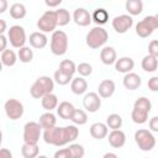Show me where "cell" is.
I'll return each mask as SVG.
<instances>
[{"instance_id":"obj_42","label":"cell","mask_w":158,"mask_h":158,"mask_svg":"<svg viewBox=\"0 0 158 158\" xmlns=\"http://www.w3.org/2000/svg\"><path fill=\"white\" fill-rule=\"evenodd\" d=\"M54 158H72V157H70V152L68 148H62L54 153Z\"/></svg>"},{"instance_id":"obj_39","label":"cell","mask_w":158,"mask_h":158,"mask_svg":"<svg viewBox=\"0 0 158 158\" xmlns=\"http://www.w3.org/2000/svg\"><path fill=\"white\" fill-rule=\"evenodd\" d=\"M72 79H73L72 77H69V75L62 73L59 69H57V70L54 72V81H56L57 84H59V85H67Z\"/></svg>"},{"instance_id":"obj_50","label":"cell","mask_w":158,"mask_h":158,"mask_svg":"<svg viewBox=\"0 0 158 158\" xmlns=\"http://www.w3.org/2000/svg\"><path fill=\"white\" fill-rule=\"evenodd\" d=\"M102 158H118V157H117L115 153H112V152H109V153H105Z\"/></svg>"},{"instance_id":"obj_25","label":"cell","mask_w":158,"mask_h":158,"mask_svg":"<svg viewBox=\"0 0 158 158\" xmlns=\"http://www.w3.org/2000/svg\"><path fill=\"white\" fill-rule=\"evenodd\" d=\"M78 135H79V130L74 125H69V126L63 127V143L67 144V143L75 141Z\"/></svg>"},{"instance_id":"obj_47","label":"cell","mask_w":158,"mask_h":158,"mask_svg":"<svg viewBox=\"0 0 158 158\" xmlns=\"http://www.w3.org/2000/svg\"><path fill=\"white\" fill-rule=\"evenodd\" d=\"M44 4H46L47 6H49V7H54V6L60 5V4H62V0H56V1H48V0H46Z\"/></svg>"},{"instance_id":"obj_8","label":"cell","mask_w":158,"mask_h":158,"mask_svg":"<svg viewBox=\"0 0 158 158\" xmlns=\"http://www.w3.org/2000/svg\"><path fill=\"white\" fill-rule=\"evenodd\" d=\"M41 126L38 122L30 121L23 127V142L26 144H37L41 136Z\"/></svg>"},{"instance_id":"obj_46","label":"cell","mask_w":158,"mask_h":158,"mask_svg":"<svg viewBox=\"0 0 158 158\" xmlns=\"http://www.w3.org/2000/svg\"><path fill=\"white\" fill-rule=\"evenodd\" d=\"M0 158H12V153L7 148H0Z\"/></svg>"},{"instance_id":"obj_15","label":"cell","mask_w":158,"mask_h":158,"mask_svg":"<svg viewBox=\"0 0 158 158\" xmlns=\"http://www.w3.org/2000/svg\"><path fill=\"white\" fill-rule=\"evenodd\" d=\"M109 143L114 148H121L126 143V135L121 130H112L109 133Z\"/></svg>"},{"instance_id":"obj_34","label":"cell","mask_w":158,"mask_h":158,"mask_svg":"<svg viewBox=\"0 0 158 158\" xmlns=\"http://www.w3.org/2000/svg\"><path fill=\"white\" fill-rule=\"evenodd\" d=\"M59 70H60L62 73H64V74H67V75H69V77L73 78V74L77 72V67H75V64H74L73 60L64 59V60H62L60 64H59Z\"/></svg>"},{"instance_id":"obj_24","label":"cell","mask_w":158,"mask_h":158,"mask_svg":"<svg viewBox=\"0 0 158 158\" xmlns=\"http://www.w3.org/2000/svg\"><path fill=\"white\" fill-rule=\"evenodd\" d=\"M56 122H57L56 116H54L52 112H49V111L42 114V115L40 116V120H38V125H40L41 128H43V130H48V128L54 127V126H56Z\"/></svg>"},{"instance_id":"obj_28","label":"cell","mask_w":158,"mask_h":158,"mask_svg":"<svg viewBox=\"0 0 158 158\" xmlns=\"http://www.w3.org/2000/svg\"><path fill=\"white\" fill-rule=\"evenodd\" d=\"M10 16L15 20H21L26 16V7L21 2H15L10 6Z\"/></svg>"},{"instance_id":"obj_5","label":"cell","mask_w":158,"mask_h":158,"mask_svg":"<svg viewBox=\"0 0 158 158\" xmlns=\"http://www.w3.org/2000/svg\"><path fill=\"white\" fill-rule=\"evenodd\" d=\"M135 142H136V144L138 146V148L141 151L148 152V151L154 148L156 137L152 135V132L149 130L141 128V130H137L135 132Z\"/></svg>"},{"instance_id":"obj_1","label":"cell","mask_w":158,"mask_h":158,"mask_svg":"<svg viewBox=\"0 0 158 158\" xmlns=\"http://www.w3.org/2000/svg\"><path fill=\"white\" fill-rule=\"evenodd\" d=\"M152 109V102L149 101L148 98H138L135 104H133V109H132V114H131V118L135 123H144L148 120V114L151 112Z\"/></svg>"},{"instance_id":"obj_3","label":"cell","mask_w":158,"mask_h":158,"mask_svg":"<svg viewBox=\"0 0 158 158\" xmlns=\"http://www.w3.org/2000/svg\"><path fill=\"white\" fill-rule=\"evenodd\" d=\"M109 38V33L105 28H102L101 26H96L94 28H91L88 35H86V44L93 48V49H96V48H100L101 46H104L106 43Z\"/></svg>"},{"instance_id":"obj_33","label":"cell","mask_w":158,"mask_h":158,"mask_svg":"<svg viewBox=\"0 0 158 158\" xmlns=\"http://www.w3.org/2000/svg\"><path fill=\"white\" fill-rule=\"evenodd\" d=\"M38 146L37 144H26L23 143V146L21 147V154L23 158H36L38 156Z\"/></svg>"},{"instance_id":"obj_22","label":"cell","mask_w":158,"mask_h":158,"mask_svg":"<svg viewBox=\"0 0 158 158\" xmlns=\"http://www.w3.org/2000/svg\"><path fill=\"white\" fill-rule=\"evenodd\" d=\"M70 89L75 95H81L86 91L88 89V83L83 77H77L74 79H72V84H70Z\"/></svg>"},{"instance_id":"obj_18","label":"cell","mask_w":158,"mask_h":158,"mask_svg":"<svg viewBox=\"0 0 158 158\" xmlns=\"http://www.w3.org/2000/svg\"><path fill=\"white\" fill-rule=\"evenodd\" d=\"M98 91H99L100 98L107 99V98L112 96V94L115 93V83L111 79H105L99 84Z\"/></svg>"},{"instance_id":"obj_12","label":"cell","mask_w":158,"mask_h":158,"mask_svg":"<svg viewBox=\"0 0 158 158\" xmlns=\"http://www.w3.org/2000/svg\"><path fill=\"white\" fill-rule=\"evenodd\" d=\"M133 25V19L130 15H118L112 20V27L117 33H126Z\"/></svg>"},{"instance_id":"obj_27","label":"cell","mask_w":158,"mask_h":158,"mask_svg":"<svg viewBox=\"0 0 158 158\" xmlns=\"http://www.w3.org/2000/svg\"><path fill=\"white\" fill-rule=\"evenodd\" d=\"M141 65H142V69H143L144 72L153 73V72H156L157 68H158V60H157L156 57H152V56L147 54V56L142 59Z\"/></svg>"},{"instance_id":"obj_6","label":"cell","mask_w":158,"mask_h":158,"mask_svg":"<svg viewBox=\"0 0 158 158\" xmlns=\"http://www.w3.org/2000/svg\"><path fill=\"white\" fill-rule=\"evenodd\" d=\"M158 27V17L157 16H146L136 25V33L141 38H146L153 33V31Z\"/></svg>"},{"instance_id":"obj_32","label":"cell","mask_w":158,"mask_h":158,"mask_svg":"<svg viewBox=\"0 0 158 158\" xmlns=\"http://www.w3.org/2000/svg\"><path fill=\"white\" fill-rule=\"evenodd\" d=\"M56 11V19H57V26H65L70 21V14L67 9H58Z\"/></svg>"},{"instance_id":"obj_29","label":"cell","mask_w":158,"mask_h":158,"mask_svg":"<svg viewBox=\"0 0 158 158\" xmlns=\"http://www.w3.org/2000/svg\"><path fill=\"white\" fill-rule=\"evenodd\" d=\"M91 20L95 23H98L99 26L100 25H104L109 20V12L105 9H102V7H98V9L94 10V12L91 15Z\"/></svg>"},{"instance_id":"obj_48","label":"cell","mask_w":158,"mask_h":158,"mask_svg":"<svg viewBox=\"0 0 158 158\" xmlns=\"http://www.w3.org/2000/svg\"><path fill=\"white\" fill-rule=\"evenodd\" d=\"M7 1L6 0H0V14H4L7 10Z\"/></svg>"},{"instance_id":"obj_36","label":"cell","mask_w":158,"mask_h":158,"mask_svg":"<svg viewBox=\"0 0 158 158\" xmlns=\"http://www.w3.org/2000/svg\"><path fill=\"white\" fill-rule=\"evenodd\" d=\"M17 57H19L20 62H22V63H30V62L33 59V51H32L30 47L23 46L22 48L19 49Z\"/></svg>"},{"instance_id":"obj_40","label":"cell","mask_w":158,"mask_h":158,"mask_svg":"<svg viewBox=\"0 0 158 158\" xmlns=\"http://www.w3.org/2000/svg\"><path fill=\"white\" fill-rule=\"evenodd\" d=\"M77 72L81 75V77H89L93 72V67L89 64V63H80L78 67H77Z\"/></svg>"},{"instance_id":"obj_49","label":"cell","mask_w":158,"mask_h":158,"mask_svg":"<svg viewBox=\"0 0 158 158\" xmlns=\"http://www.w3.org/2000/svg\"><path fill=\"white\" fill-rule=\"evenodd\" d=\"M6 27H7V25H6L5 20H1V19H0V35L4 33V31L6 30Z\"/></svg>"},{"instance_id":"obj_4","label":"cell","mask_w":158,"mask_h":158,"mask_svg":"<svg viewBox=\"0 0 158 158\" xmlns=\"http://www.w3.org/2000/svg\"><path fill=\"white\" fill-rule=\"evenodd\" d=\"M68 49V36L64 31L57 30L52 33L51 37V52L56 56L65 54Z\"/></svg>"},{"instance_id":"obj_26","label":"cell","mask_w":158,"mask_h":158,"mask_svg":"<svg viewBox=\"0 0 158 158\" xmlns=\"http://www.w3.org/2000/svg\"><path fill=\"white\" fill-rule=\"evenodd\" d=\"M41 104H42V107L47 111H52L53 109H56L58 106V98L54 95V94H47L44 95L42 99H41Z\"/></svg>"},{"instance_id":"obj_30","label":"cell","mask_w":158,"mask_h":158,"mask_svg":"<svg viewBox=\"0 0 158 158\" xmlns=\"http://www.w3.org/2000/svg\"><path fill=\"white\" fill-rule=\"evenodd\" d=\"M126 10L130 15H139L143 10V2L141 0H127L126 1Z\"/></svg>"},{"instance_id":"obj_14","label":"cell","mask_w":158,"mask_h":158,"mask_svg":"<svg viewBox=\"0 0 158 158\" xmlns=\"http://www.w3.org/2000/svg\"><path fill=\"white\" fill-rule=\"evenodd\" d=\"M73 20L78 26L85 27L91 22V15L89 14V11L84 7H78L74 10L73 14Z\"/></svg>"},{"instance_id":"obj_2","label":"cell","mask_w":158,"mask_h":158,"mask_svg":"<svg viewBox=\"0 0 158 158\" xmlns=\"http://www.w3.org/2000/svg\"><path fill=\"white\" fill-rule=\"evenodd\" d=\"M54 89V83L53 79H51L47 75H42L36 79V81L32 84L30 89V94L35 99H42L44 95L51 94L52 90Z\"/></svg>"},{"instance_id":"obj_51","label":"cell","mask_w":158,"mask_h":158,"mask_svg":"<svg viewBox=\"0 0 158 158\" xmlns=\"http://www.w3.org/2000/svg\"><path fill=\"white\" fill-rule=\"evenodd\" d=\"M1 142H2V132L0 130V146H1Z\"/></svg>"},{"instance_id":"obj_19","label":"cell","mask_w":158,"mask_h":158,"mask_svg":"<svg viewBox=\"0 0 158 158\" xmlns=\"http://www.w3.org/2000/svg\"><path fill=\"white\" fill-rule=\"evenodd\" d=\"M30 44L33 47V48H37V49H41V48H44L47 46V42H48V38L44 33L42 32H32L30 35Z\"/></svg>"},{"instance_id":"obj_38","label":"cell","mask_w":158,"mask_h":158,"mask_svg":"<svg viewBox=\"0 0 158 158\" xmlns=\"http://www.w3.org/2000/svg\"><path fill=\"white\" fill-rule=\"evenodd\" d=\"M69 152H70V157L72 158H83L84 157V147L81 144H78V143H73L68 147Z\"/></svg>"},{"instance_id":"obj_44","label":"cell","mask_w":158,"mask_h":158,"mask_svg":"<svg viewBox=\"0 0 158 158\" xmlns=\"http://www.w3.org/2000/svg\"><path fill=\"white\" fill-rule=\"evenodd\" d=\"M149 128L151 131L153 132H158V117L157 116H153L151 120H149Z\"/></svg>"},{"instance_id":"obj_16","label":"cell","mask_w":158,"mask_h":158,"mask_svg":"<svg viewBox=\"0 0 158 158\" xmlns=\"http://www.w3.org/2000/svg\"><path fill=\"white\" fill-rule=\"evenodd\" d=\"M122 83H123V86L126 89H128V90H136V89H138L141 86L142 80H141V77L138 74L130 72V73L125 74Z\"/></svg>"},{"instance_id":"obj_17","label":"cell","mask_w":158,"mask_h":158,"mask_svg":"<svg viewBox=\"0 0 158 158\" xmlns=\"http://www.w3.org/2000/svg\"><path fill=\"white\" fill-rule=\"evenodd\" d=\"M133 67H135V62L130 57H122V58L116 59V62H115V69L118 73L127 74L133 69Z\"/></svg>"},{"instance_id":"obj_21","label":"cell","mask_w":158,"mask_h":158,"mask_svg":"<svg viewBox=\"0 0 158 158\" xmlns=\"http://www.w3.org/2000/svg\"><path fill=\"white\" fill-rule=\"evenodd\" d=\"M90 135L95 139H102L107 136V126L102 122H95L90 126Z\"/></svg>"},{"instance_id":"obj_41","label":"cell","mask_w":158,"mask_h":158,"mask_svg":"<svg viewBox=\"0 0 158 158\" xmlns=\"http://www.w3.org/2000/svg\"><path fill=\"white\" fill-rule=\"evenodd\" d=\"M148 54L152 56V57H158V41L157 40H153L149 42L148 44Z\"/></svg>"},{"instance_id":"obj_13","label":"cell","mask_w":158,"mask_h":158,"mask_svg":"<svg viewBox=\"0 0 158 158\" xmlns=\"http://www.w3.org/2000/svg\"><path fill=\"white\" fill-rule=\"evenodd\" d=\"M83 105L89 112H96L101 106V99L96 93H88L83 99Z\"/></svg>"},{"instance_id":"obj_53","label":"cell","mask_w":158,"mask_h":158,"mask_svg":"<svg viewBox=\"0 0 158 158\" xmlns=\"http://www.w3.org/2000/svg\"><path fill=\"white\" fill-rule=\"evenodd\" d=\"M1 70H2V63H1V60H0V73H1Z\"/></svg>"},{"instance_id":"obj_31","label":"cell","mask_w":158,"mask_h":158,"mask_svg":"<svg viewBox=\"0 0 158 158\" xmlns=\"http://www.w3.org/2000/svg\"><path fill=\"white\" fill-rule=\"evenodd\" d=\"M0 60H1L2 65L12 67V65H15V63L17 60V56H16V53L12 49H5L1 53V59Z\"/></svg>"},{"instance_id":"obj_7","label":"cell","mask_w":158,"mask_h":158,"mask_svg":"<svg viewBox=\"0 0 158 158\" xmlns=\"http://www.w3.org/2000/svg\"><path fill=\"white\" fill-rule=\"evenodd\" d=\"M37 27L41 30V32H54L57 27V19H56V11L54 10H47L43 12V15L37 21Z\"/></svg>"},{"instance_id":"obj_23","label":"cell","mask_w":158,"mask_h":158,"mask_svg":"<svg viewBox=\"0 0 158 158\" xmlns=\"http://www.w3.org/2000/svg\"><path fill=\"white\" fill-rule=\"evenodd\" d=\"M100 59L104 64L110 65L116 62V51L112 47H104L100 52Z\"/></svg>"},{"instance_id":"obj_11","label":"cell","mask_w":158,"mask_h":158,"mask_svg":"<svg viewBox=\"0 0 158 158\" xmlns=\"http://www.w3.org/2000/svg\"><path fill=\"white\" fill-rule=\"evenodd\" d=\"M43 141L48 144H53L57 147L63 146V127H52L44 130L43 132Z\"/></svg>"},{"instance_id":"obj_52","label":"cell","mask_w":158,"mask_h":158,"mask_svg":"<svg viewBox=\"0 0 158 158\" xmlns=\"http://www.w3.org/2000/svg\"><path fill=\"white\" fill-rule=\"evenodd\" d=\"M36 158H48V157H46V156H37Z\"/></svg>"},{"instance_id":"obj_9","label":"cell","mask_w":158,"mask_h":158,"mask_svg":"<svg viewBox=\"0 0 158 158\" xmlns=\"http://www.w3.org/2000/svg\"><path fill=\"white\" fill-rule=\"evenodd\" d=\"M7 37H9V41L11 43L12 47L15 48H22L25 46V42H26V32L23 30L22 26L20 25H14L10 27L9 32H7Z\"/></svg>"},{"instance_id":"obj_20","label":"cell","mask_w":158,"mask_h":158,"mask_svg":"<svg viewBox=\"0 0 158 158\" xmlns=\"http://www.w3.org/2000/svg\"><path fill=\"white\" fill-rule=\"evenodd\" d=\"M75 107L73 106L72 102L69 101H62L58 106H57V114L60 118L63 120H70L72 118V115L74 112Z\"/></svg>"},{"instance_id":"obj_43","label":"cell","mask_w":158,"mask_h":158,"mask_svg":"<svg viewBox=\"0 0 158 158\" xmlns=\"http://www.w3.org/2000/svg\"><path fill=\"white\" fill-rule=\"evenodd\" d=\"M148 88L152 91H157L158 90V77H152L148 80Z\"/></svg>"},{"instance_id":"obj_45","label":"cell","mask_w":158,"mask_h":158,"mask_svg":"<svg viewBox=\"0 0 158 158\" xmlns=\"http://www.w3.org/2000/svg\"><path fill=\"white\" fill-rule=\"evenodd\" d=\"M6 46H7V38L4 35H0V52L1 53L6 49Z\"/></svg>"},{"instance_id":"obj_10","label":"cell","mask_w":158,"mask_h":158,"mask_svg":"<svg viewBox=\"0 0 158 158\" xmlns=\"http://www.w3.org/2000/svg\"><path fill=\"white\" fill-rule=\"evenodd\" d=\"M4 109H5L6 116L10 120H14V121L19 120L23 115V105H22V102H20L16 99H9L5 102Z\"/></svg>"},{"instance_id":"obj_35","label":"cell","mask_w":158,"mask_h":158,"mask_svg":"<svg viewBox=\"0 0 158 158\" xmlns=\"http://www.w3.org/2000/svg\"><path fill=\"white\" fill-rule=\"evenodd\" d=\"M106 126L111 130H120L122 126V117L118 114H111L106 118Z\"/></svg>"},{"instance_id":"obj_37","label":"cell","mask_w":158,"mask_h":158,"mask_svg":"<svg viewBox=\"0 0 158 158\" xmlns=\"http://www.w3.org/2000/svg\"><path fill=\"white\" fill-rule=\"evenodd\" d=\"M75 125H85L88 122V115L84 110H80V109H75L73 115H72V118H70Z\"/></svg>"}]
</instances>
